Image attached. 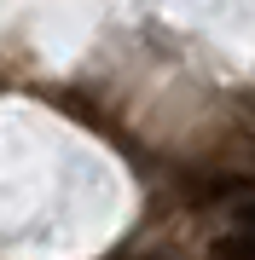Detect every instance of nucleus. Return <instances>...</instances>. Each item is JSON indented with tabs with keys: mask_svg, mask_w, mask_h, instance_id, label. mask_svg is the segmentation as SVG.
Wrapping results in <instances>:
<instances>
[{
	"mask_svg": "<svg viewBox=\"0 0 255 260\" xmlns=\"http://www.w3.org/2000/svg\"><path fill=\"white\" fill-rule=\"evenodd\" d=\"M238 225H255V203H244V208H238Z\"/></svg>",
	"mask_w": 255,
	"mask_h": 260,
	"instance_id": "f03ea898",
	"label": "nucleus"
},
{
	"mask_svg": "<svg viewBox=\"0 0 255 260\" xmlns=\"http://www.w3.org/2000/svg\"><path fill=\"white\" fill-rule=\"evenodd\" d=\"M215 260H255V225H244V232L220 237L215 243Z\"/></svg>",
	"mask_w": 255,
	"mask_h": 260,
	"instance_id": "f257e3e1",
	"label": "nucleus"
}]
</instances>
